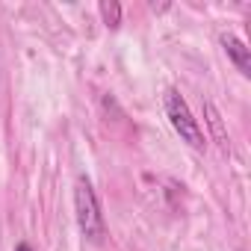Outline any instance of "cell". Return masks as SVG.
<instances>
[{"instance_id": "cell-1", "label": "cell", "mask_w": 251, "mask_h": 251, "mask_svg": "<svg viewBox=\"0 0 251 251\" xmlns=\"http://www.w3.org/2000/svg\"><path fill=\"white\" fill-rule=\"evenodd\" d=\"M74 213H77V227L83 239H89L92 245H100L106 236V222H103V213H100V204L89 177H77L74 183Z\"/></svg>"}, {"instance_id": "cell-2", "label": "cell", "mask_w": 251, "mask_h": 251, "mask_svg": "<svg viewBox=\"0 0 251 251\" xmlns=\"http://www.w3.org/2000/svg\"><path fill=\"white\" fill-rule=\"evenodd\" d=\"M163 100H166V115H169V121H172V127L177 130V136H180L189 148L204 151V145H207L204 130L198 127V121L192 118V112H189L186 100L180 98V92H177V89H169V92L163 95Z\"/></svg>"}, {"instance_id": "cell-3", "label": "cell", "mask_w": 251, "mask_h": 251, "mask_svg": "<svg viewBox=\"0 0 251 251\" xmlns=\"http://www.w3.org/2000/svg\"><path fill=\"white\" fill-rule=\"evenodd\" d=\"M222 48H225V53L230 56V62L239 68V74H251V53H248V48L236 39V36H230V33H225L222 36Z\"/></svg>"}, {"instance_id": "cell-4", "label": "cell", "mask_w": 251, "mask_h": 251, "mask_svg": "<svg viewBox=\"0 0 251 251\" xmlns=\"http://www.w3.org/2000/svg\"><path fill=\"white\" fill-rule=\"evenodd\" d=\"M204 115H207V124H210V130H213V142H216L222 151H227V148H230V142H227V130H225L222 115H219V109H216L213 100H204Z\"/></svg>"}, {"instance_id": "cell-5", "label": "cell", "mask_w": 251, "mask_h": 251, "mask_svg": "<svg viewBox=\"0 0 251 251\" xmlns=\"http://www.w3.org/2000/svg\"><path fill=\"white\" fill-rule=\"evenodd\" d=\"M100 15H103V24L115 30L121 24V3H115V0H103V3H100Z\"/></svg>"}, {"instance_id": "cell-6", "label": "cell", "mask_w": 251, "mask_h": 251, "mask_svg": "<svg viewBox=\"0 0 251 251\" xmlns=\"http://www.w3.org/2000/svg\"><path fill=\"white\" fill-rule=\"evenodd\" d=\"M15 251H33V248H30V245H27V242H21V245H18V248H15Z\"/></svg>"}]
</instances>
